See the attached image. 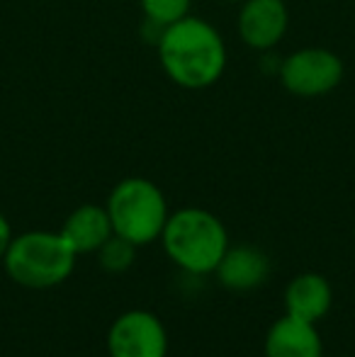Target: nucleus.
I'll use <instances>...</instances> for the list:
<instances>
[{"instance_id":"1","label":"nucleus","mask_w":355,"mask_h":357,"mask_svg":"<svg viewBox=\"0 0 355 357\" xmlns=\"http://www.w3.org/2000/svg\"><path fill=\"white\" fill-rule=\"evenodd\" d=\"M158 59L176 85L204 90L217 83L227 68V44L207 20L188 15L161 29Z\"/></svg>"},{"instance_id":"2","label":"nucleus","mask_w":355,"mask_h":357,"mask_svg":"<svg viewBox=\"0 0 355 357\" xmlns=\"http://www.w3.org/2000/svg\"><path fill=\"white\" fill-rule=\"evenodd\" d=\"M161 241L168 258L190 275L214 273L229 248L224 224L199 207H185L168 216Z\"/></svg>"},{"instance_id":"3","label":"nucleus","mask_w":355,"mask_h":357,"mask_svg":"<svg viewBox=\"0 0 355 357\" xmlns=\"http://www.w3.org/2000/svg\"><path fill=\"white\" fill-rule=\"evenodd\" d=\"M76 258V250L61 234L27 231L10 241L3 265L17 284L27 289H49L73 273Z\"/></svg>"},{"instance_id":"4","label":"nucleus","mask_w":355,"mask_h":357,"mask_svg":"<svg viewBox=\"0 0 355 357\" xmlns=\"http://www.w3.org/2000/svg\"><path fill=\"white\" fill-rule=\"evenodd\" d=\"M107 214L112 231L134 245H146L161 238L168 221V204L161 188L146 178H124L109 192Z\"/></svg>"},{"instance_id":"5","label":"nucleus","mask_w":355,"mask_h":357,"mask_svg":"<svg viewBox=\"0 0 355 357\" xmlns=\"http://www.w3.org/2000/svg\"><path fill=\"white\" fill-rule=\"evenodd\" d=\"M343 80V61L331 49L304 47L280 63V83L299 98H319L336 90Z\"/></svg>"},{"instance_id":"6","label":"nucleus","mask_w":355,"mask_h":357,"mask_svg":"<svg viewBox=\"0 0 355 357\" xmlns=\"http://www.w3.org/2000/svg\"><path fill=\"white\" fill-rule=\"evenodd\" d=\"M107 350L109 357H166V328L149 311H127L109 326Z\"/></svg>"},{"instance_id":"7","label":"nucleus","mask_w":355,"mask_h":357,"mask_svg":"<svg viewBox=\"0 0 355 357\" xmlns=\"http://www.w3.org/2000/svg\"><path fill=\"white\" fill-rule=\"evenodd\" d=\"M239 37L248 49L270 52L282 42L289 24L285 0H243L239 10Z\"/></svg>"},{"instance_id":"8","label":"nucleus","mask_w":355,"mask_h":357,"mask_svg":"<svg viewBox=\"0 0 355 357\" xmlns=\"http://www.w3.org/2000/svg\"><path fill=\"white\" fill-rule=\"evenodd\" d=\"M322 335L314 324L285 314L270 326L266 335V357H322Z\"/></svg>"},{"instance_id":"9","label":"nucleus","mask_w":355,"mask_h":357,"mask_svg":"<svg viewBox=\"0 0 355 357\" xmlns=\"http://www.w3.org/2000/svg\"><path fill=\"white\" fill-rule=\"evenodd\" d=\"M214 273L227 289L248 291L268 280L270 260L263 250L253 248V245H236V248H227Z\"/></svg>"},{"instance_id":"10","label":"nucleus","mask_w":355,"mask_h":357,"mask_svg":"<svg viewBox=\"0 0 355 357\" xmlns=\"http://www.w3.org/2000/svg\"><path fill=\"white\" fill-rule=\"evenodd\" d=\"M333 301V291L326 278L317 273H304L294 278L285 289V314L294 319L317 324L328 314Z\"/></svg>"},{"instance_id":"11","label":"nucleus","mask_w":355,"mask_h":357,"mask_svg":"<svg viewBox=\"0 0 355 357\" xmlns=\"http://www.w3.org/2000/svg\"><path fill=\"white\" fill-rule=\"evenodd\" d=\"M59 234L66 238V243L76 250V255L83 253H98L100 245L114 234L112 221L105 207L98 204H83V207L73 209L68 219L63 221Z\"/></svg>"},{"instance_id":"12","label":"nucleus","mask_w":355,"mask_h":357,"mask_svg":"<svg viewBox=\"0 0 355 357\" xmlns=\"http://www.w3.org/2000/svg\"><path fill=\"white\" fill-rule=\"evenodd\" d=\"M134 255H137V245L117 234L109 236L98 250L100 265H103V270H107V273H127L134 263Z\"/></svg>"},{"instance_id":"13","label":"nucleus","mask_w":355,"mask_h":357,"mask_svg":"<svg viewBox=\"0 0 355 357\" xmlns=\"http://www.w3.org/2000/svg\"><path fill=\"white\" fill-rule=\"evenodd\" d=\"M190 3L192 0H139L144 17L149 20V24L158 29H166L168 24L188 17Z\"/></svg>"},{"instance_id":"14","label":"nucleus","mask_w":355,"mask_h":357,"mask_svg":"<svg viewBox=\"0 0 355 357\" xmlns=\"http://www.w3.org/2000/svg\"><path fill=\"white\" fill-rule=\"evenodd\" d=\"M10 241H13V231H10L8 219H5V216L0 214V260H3V258H5V253H8Z\"/></svg>"},{"instance_id":"15","label":"nucleus","mask_w":355,"mask_h":357,"mask_svg":"<svg viewBox=\"0 0 355 357\" xmlns=\"http://www.w3.org/2000/svg\"><path fill=\"white\" fill-rule=\"evenodd\" d=\"M227 3H243V0H227Z\"/></svg>"}]
</instances>
